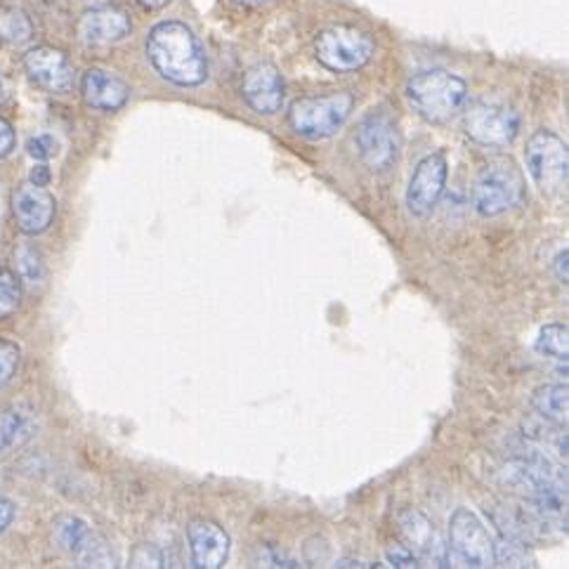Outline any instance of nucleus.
Listing matches in <instances>:
<instances>
[{
	"instance_id": "3",
	"label": "nucleus",
	"mask_w": 569,
	"mask_h": 569,
	"mask_svg": "<svg viewBox=\"0 0 569 569\" xmlns=\"http://www.w3.org/2000/svg\"><path fill=\"white\" fill-rule=\"evenodd\" d=\"M407 98L413 111L428 123H449L466 107L468 86L459 76L445 69L416 73L407 83Z\"/></svg>"
},
{
	"instance_id": "35",
	"label": "nucleus",
	"mask_w": 569,
	"mask_h": 569,
	"mask_svg": "<svg viewBox=\"0 0 569 569\" xmlns=\"http://www.w3.org/2000/svg\"><path fill=\"white\" fill-rule=\"evenodd\" d=\"M336 567H369V565L359 562V560H340V562H336Z\"/></svg>"
},
{
	"instance_id": "22",
	"label": "nucleus",
	"mask_w": 569,
	"mask_h": 569,
	"mask_svg": "<svg viewBox=\"0 0 569 569\" xmlns=\"http://www.w3.org/2000/svg\"><path fill=\"white\" fill-rule=\"evenodd\" d=\"M31 36H33V24L22 10L0 8V38H3L6 43L22 46L31 41Z\"/></svg>"
},
{
	"instance_id": "1",
	"label": "nucleus",
	"mask_w": 569,
	"mask_h": 569,
	"mask_svg": "<svg viewBox=\"0 0 569 569\" xmlns=\"http://www.w3.org/2000/svg\"><path fill=\"white\" fill-rule=\"evenodd\" d=\"M506 482L532 506L541 522L567 527V470L556 466L539 449H522L508 461Z\"/></svg>"
},
{
	"instance_id": "21",
	"label": "nucleus",
	"mask_w": 569,
	"mask_h": 569,
	"mask_svg": "<svg viewBox=\"0 0 569 569\" xmlns=\"http://www.w3.org/2000/svg\"><path fill=\"white\" fill-rule=\"evenodd\" d=\"M14 258H17L19 283H24L27 291L31 293H41L48 283V270H46L41 251L33 249L31 243H19Z\"/></svg>"
},
{
	"instance_id": "6",
	"label": "nucleus",
	"mask_w": 569,
	"mask_h": 569,
	"mask_svg": "<svg viewBox=\"0 0 569 569\" xmlns=\"http://www.w3.org/2000/svg\"><path fill=\"white\" fill-rule=\"evenodd\" d=\"M527 170L546 197L560 199L567 194V144L553 130H537L527 142Z\"/></svg>"
},
{
	"instance_id": "32",
	"label": "nucleus",
	"mask_w": 569,
	"mask_h": 569,
	"mask_svg": "<svg viewBox=\"0 0 569 569\" xmlns=\"http://www.w3.org/2000/svg\"><path fill=\"white\" fill-rule=\"evenodd\" d=\"M50 180H52V173H50L48 166H36V168L31 170V182H33V184L48 187Z\"/></svg>"
},
{
	"instance_id": "20",
	"label": "nucleus",
	"mask_w": 569,
	"mask_h": 569,
	"mask_svg": "<svg viewBox=\"0 0 569 569\" xmlns=\"http://www.w3.org/2000/svg\"><path fill=\"white\" fill-rule=\"evenodd\" d=\"M532 407L541 416L543 421L553 426L567 423V409H569V388L567 383H553V386H541L535 397Z\"/></svg>"
},
{
	"instance_id": "14",
	"label": "nucleus",
	"mask_w": 569,
	"mask_h": 569,
	"mask_svg": "<svg viewBox=\"0 0 569 569\" xmlns=\"http://www.w3.org/2000/svg\"><path fill=\"white\" fill-rule=\"evenodd\" d=\"M243 100L258 113H277L287 98V83L270 62L251 67L243 76Z\"/></svg>"
},
{
	"instance_id": "15",
	"label": "nucleus",
	"mask_w": 569,
	"mask_h": 569,
	"mask_svg": "<svg viewBox=\"0 0 569 569\" xmlns=\"http://www.w3.org/2000/svg\"><path fill=\"white\" fill-rule=\"evenodd\" d=\"M400 527H402V535L409 541V546H413L416 558L432 565V567H449L447 543L438 529H435V525L421 513V510H416V508L405 510L400 518Z\"/></svg>"
},
{
	"instance_id": "31",
	"label": "nucleus",
	"mask_w": 569,
	"mask_h": 569,
	"mask_svg": "<svg viewBox=\"0 0 569 569\" xmlns=\"http://www.w3.org/2000/svg\"><path fill=\"white\" fill-rule=\"evenodd\" d=\"M12 518H14V503L6 497H0V535H3L10 527Z\"/></svg>"
},
{
	"instance_id": "7",
	"label": "nucleus",
	"mask_w": 569,
	"mask_h": 569,
	"mask_svg": "<svg viewBox=\"0 0 569 569\" xmlns=\"http://www.w3.org/2000/svg\"><path fill=\"white\" fill-rule=\"evenodd\" d=\"M373 52V38L357 27L325 29L315 41V54L319 64H325L336 73L359 71L371 62Z\"/></svg>"
},
{
	"instance_id": "29",
	"label": "nucleus",
	"mask_w": 569,
	"mask_h": 569,
	"mask_svg": "<svg viewBox=\"0 0 569 569\" xmlns=\"http://www.w3.org/2000/svg\"><path fill=\"white\" fill-rule=\"evenodd\" d=\"M386 558L392 567H405V569L419 567V558L413 556L411 548H405V546H390L386 551Z\"/></svg>"
},
{
	"instance_id": "2",
	"label": "nucleus",
	"mask_w": 569,
	"mask_h": 569,
	"mask_svg": "<svg viewBox=\"0 0 569 569\" xmlns=\"http://www.w3.org/2000/svg\"><path fill=\"white\" fill-rule=\"evenodd\" d=\"M147 57L166 81L194 88L208 79V57L194 31L182 22H161L147 36Z\"/></svg>"
},
{
	"instance_id": "17",
	"label": "nucleus",
	"mask_w": 569,
	"mask_h": 569,
	"mask_svg": "<svg viewBox=\"0 0 569 569\" xmlns=\"http://www.w3.org/2000/svg\"><path fill=\"white\" fill-rule=\"evenodd\" d=\"M76 33L86 46H111L130 33V19L119 8H94L83 12Z\"/></svg>"
},
{
	"instance_id": "19",
	"label": "nucleus",
	"mask_w": 569,
	"mask_h": 569,
	"mask_svg": "<svg viewBox=\"0 0 569 569\" xmlns=\"http://www.w3.org/2000/svg\"><path fill=\"white\" fill-rule=\"evenodd\" d=\"M36 416L29 407H8L0 411V457L22 449L36 435Z\"/></svg>"
},
{
	"instance_id": "13",
	"label": "nucleus",
	"mask_w": 569,
	"mask_h": 569,
	"mask_svg": "<svg viewBox=\"0 0 569 569\" xmlns=\"http://www.w3.org/2000/svg\"><path fill=\"white\" fill-rule=\"evenodd\" d=\"M54 197L46 187H38L33 182L17 187L12 194V216L17 222V230L29 237L48 230L54 218Z\"/></svg>"
},
{
	"instance_id": "26",
	"label": "nucleus",
	"mask_w": 569,
	"mask_h": 569,
	"mask_svg": "<svg viewBox=\"0 0 569 569\" xmlns=\"http://www.w3.org/2000/svg\"><path fill=\"white\" fill-rule=\"evenodd\" d=\"M19 357H22V350H19L17 343H12V340H0V390L14 378Z\"/></svg>"
},
{
	"instance_id": "8",
	"label": "nucleus",
	"mask_w": 569,
	"mask_h": 569,
	"mask_svg": "<svg viewBox=\"0 0 569 569\" xmlns=\"http://www.w3.org/2000/svg\"><path fill=\"white\" fill-rule=\"evenodd\" d=\"M447 558L457 567L482 569L495 565V541L470 508H457L449 518Z\"/></svg>"
},
{
	"instance_id": "9",
	"label": "nucleus",
	"mask_w": 569,
	"mask_h": 569,
	"mask_svg": "<svg viewBox=\"0 0 569 569\" xmlns=\"http://www.w3.org/2000/svg\"><path fill=\"white\" fill-rule=\"evenodd\" d=\"M359 157L371 168V170H388L395 166L397 157H400V130H397L395 121L381 111H373L369 117L362 119L357 126L355 136Z\"/></svg>"
},
{
	"instance_id": "34",
	"label": "nucleus",
	"mask_w": 569,
	"mask_h": 569,
	"mask_svg": "<svg viewBox=\"0 0 569 569\" xmlns=\"http://www.w3.org/2000/svg\"><path fill=\"white\" fill-rule=\"evenodd\" d=\"M138 3H140L142 8H147V10H159V8L168 6L170 0H138Z\"/></svg>"
},
{
	"instance_id": "25",
	"label": "nucleus",
	"mask_w": 569,
	"mask_h": 569,
	"mask_svg": "<svg viewBox=\"0 0 569 569\" xmlns=\"http://www.w3.org/2000/svg\"><path fill=\"white\" fill-rule=\"evenodd\" d=\"M19 302H22V283H19V277L6 268H0V319L12 317Z\"/></svg>"
},
{
	"instance_id": "10",
	"label": "nucleus",
	"mask_w": 569,
	"mask_h": 569,
	"mask_svg": "<svg viewBox=\"0 0 569 569\" xmlns=\"http://www.w3.org/2000/svg\"><path fill=\"white\" fill-rule=\"evenodd\" d=\"M463 128L466 136L482 147H508L518 138L520 117L503 104L476 102L466 111Z\"/></svg>"
},
{
	"instance_id": "33",
	"label": "nucleus",
	"mask_w": 569,
	"mask_h": 569,
	"mask_svg": "<svg viewBox=\"0 0 569 569\" xmlns=\"http://www.w3.org/2000/svg\"><path fill=\"white\" fill-rule=\"evenodd\" d=\"M556 268H558V274L562 281H567V249L556 258Z\"/></svg>"
},
{
	"instance_id": "4",
	"label": "nucleus",
	"mask_w": 569,
	"mask_h": 569,
	"mask_svg": "<svg viewBox=\"0 0 569 569\" xmlns=\"http://www.w3.org/2000/svg\"><path fill=\"white\" fill-rule=\"evenodd\" d=\"M355 107L352 92H331L319 98H300L289 107V123L300 138L327 140L343 128Z\"/></svg>"
},
{
	"instance_id": "11",
	"label": "nucleus",
	"mask_w": 569,
	"mask_h": 569,
	"mask_svg": "<svg viewBox=\"0 0 569 569\" xmlns=\"http://www.w3.org/2000/svg\"><path fill=\"white\" fill-rule=\"evenodd\" d=\"M447 176L449 166L445 154H430L416 166L407 189V206L416 218L432 216L445 194Z\"/></svg>"
},
{
	"instance_id": "30",
	"label": "nucleus",
	"mask_w": 569,
	"mask_h": 569,
	"mask_svg": "<svg viewBox=\"0 0 569 569\" xmlns=\"http://www.w3.org/2000/svg\"><path fill=\"white\" fill-rule=\"evenodd\" d=\"M14 147H17V136H14V128L10 126V121L0 119V159L10 157Z\"/></svg>"
},
{
	"instance_id": "23",
	"label": "nucleus",
	"mask_w": 569,
	"mask_h": 569,
	"mask_svg": "<svg viewBox=\"0 0 569 569\" xmlns=\"http://www.w3.org/2000/svg\"><path fill=\"white\" fill-rule=\"evenodd\" d=\"M90 527L81 518H62L54 525V541L60 543L62 551L76 556L90 539Z\"/></svg>"
},
{
	"instance_id": "16",
	"label": "nucleus",
	"mask_w": 569,
	"mask_h": 569,
	"mask_svg": "<svg viewBox=\"0 0 569 569\" xmlns=\"http://www.w3.org/2000/svg\"><path fill=\"white\" fill-rule=\"evenodd\" d=\"M187 539L194 567L218 569L230 558V537L211 520H194L187 527Z\"/></svg>"
},
{
	"instance_id": "18",
	"label": "nucleus",
	"mask_w": 569,
	"mask_h": 569,
	"mask_svg": "<svg viewBox=\"0 0 569 569\" xmlns=\"http://www.w3.org/2000/svg\"><path fill=\"white\" fill-rule=\"evenodd\" d=\"M81 94L88 107L100 111H117L128 102L130 88L119 76H113L104 69H90L83 73Z\"/></svg>"
},
{
	"instance_id": "27",
	"label": "nucleus",
	"mask_w": 569,
	"mask_h": 569,
	"mask_svg": "<svg viewBox=\"0 0 569 569\" xmlns=\"http://www.w3.org/2000/svg\"><path fill=\"white\" fill-rule=\"evenodd\" d=\"M27 151H29V157H33L38 161H48L57 154V151H60V144H57V140L52 136H48V132H43V136H36L27 142Z\"/></svg>"
},
{
	"instance_id": "24",
	"label": "nucleus",
	"mask_w": 569,
	"mask_h": 569,
	"mask_svg": "<svg viewBox=\"0 0 569 569\" xmlns=\"http://www.w3.org/2000/svg\"><path fill=\"white\" fill-rule=\"evenodd\" d=\"M537 352L543 357H553L567 365L569 357V329L565 325H548L539 331Z\"/></svg>"
},
{
	"instance_id": "12",
	"label": "nucleus",
	"mask_w": 569,
	"mask_h": 569,
	"mask_svg": "<svg viewBox=\"0 0 569 569\" xmlns=\"http://www.w3.org/2000/svg\"><path fill=\"white\" fill-rule=\"evenodd\" d=\"M29 79L52 94H67L76 86V71L69 57L54 48H36L24 54Z\"/></svg>"
},
{
	"instance_id": "28",
	"label": "nucleus",
	"mask_w": 569,
	"mask_h": 569,
	"mask_svg": "<svg viewBox=\"0 0 569 569\" xmlns=\"http://www.w3.org/2000/svg\"><path fill=\"white\" fill-rule=\"evenodd\" d=\"M130 567H163V553L154 546H138L130 556Z\"/></svg>"
},
{
	"instance_id": "37",
	"label": "nucleus",
	"mask_w": 569,
	"mask_h": 569,
	"mask_svg": "<svg viewBox=\"0 0 569 569\" xmlns=\"http://www.w3.org/2000/svg\"><path fill=\"white\" fill-rule=\"evenodd\" d=\"M6 102V86H3V81H0V104Z\"/></svg>"
},
{
	"instance_id": "5",
	"label": "nucleus",
	"mask_w": 569,
	"mask_h": 569,
	"mask_svg": "<svg viewBox=\"0 0 569 569\" xmlns=\"http://www.w3.org/2000/svg\"><path fill=\"white\" fill-rule=\"evenodd\" d=\"M472 201L485 218H497L518 208L525 201V178L516 161L497 159L487 163L476 182Z\"/></svg>"
},
{
	"instance_id": "36",
	"label": "nucleus",
	"mask_w": 569,
	"mask_h": 569,
	"mask_svg": "<svg viewBox=\"0 0 569 569\" xmlns=\"http://www.w3.org/2000/svg\"><path fill=\"white\" fill-rule=\"evenodd\" d=\"M234 3H239V6H249V8H256V6L268 3V0H234Z\"/></svg>"
}]
</instances>
